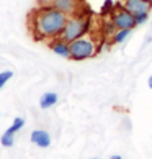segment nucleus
<instances>
[{
	"label": "nucleus",
	"mask_w": 152,
	"mask_h": 159,
	"mask_svg": "<svg viewBox=\"0 0 152 159\" xmlns=\"http://www.w3.org/2000/svg\"><path fill=\"white\" fill-rule=\"evenodd\" d=\"M33 34L36 39H54L61 36L67 21V15L51 5H43L31 13Z\"/></svg>",
	"instance_id": "f257e3e1"
},
{
	"label": "nucleus",
	"mask_w": 152,
	"mask_h": 159,
	"mask_svg": "<svg viewBox=\"0 0 152 159\" xmlns=\"http://www.w3.org/2000/svg\"><path fill=\"white\" fill-rule=\"evenodd\" d=\"M90 31V20L89 16H84L80 13H75L72 16H67V21H66V26H64V31L61 34V38H64L66 41H74V39H79L82 36H85L87 33Z\"/></svg>",
	"instance_id": "f03ea898"
},
{
	"label": "nucleus",
	"mask_w": 152,
	"mask_h": 159,
	"mask_svg": "<svg viewBox=\"0 0 152 159\" xmlns=\"http://www.w3.org/2000/svg\"><path fill=\"white\" fill-rule=\"evenodd\" d=\"M69 51H71V56L69 59L72 61H85V59H90L97 54L98 51V46H97V41L93 39L92 36L85 34L79 39H74L69 43Z\"/></svg>",
	"instance_id": "7ed1b4c3"
},
{
	"label": "nucleus",
	"mask_w": 152,
	"mask_h": 159,
	"mask_svg": "<svg viewBox=\"0 0 152 159\" xmlns=\"http://www.w3.org/2000/svg\"><path fill=\"white\" fill-rule=\"evenodd\" d=\"M110 18L113 20V23L116 25L118 30H134L136 28V20H134V15L131 13L129 10H126L124 7H118L111 15Z\"/></svg>",
	"instance_id": "20e7f679"
},
{
	"label": "nucleus",
	"mask_w": 152,
	"mask_h": 159,
	"mask_svg": "<svg viewBox=\"0 0 152 159\" xmlns=\"http://www.w3.org/2000/svg\"><path fill=\"white\" fill-rule=\"evenodd\" d=\"M49 48H51V51L54 52V54L61 56V57H69L71 56V51H69V41H66L61 36L51 39Z\"/></svg>",
	"instance_id": "39448f33"
},
{
	"label": "nucleus",
	"mask_w": 152,
	"mask_h": 159,
	"mask_svg": "<svg viewBox=\"0 0 152 159\" xmlns=\"http://www.w3.org/2000/svg\"><path fill=\"white\" fill-rule=\"evenodd\" d=\"M30 139L38 148H49L51 146V134L46 129H33L30 134Z\"/></svg>",
	"instance_id": "423d86ee"
},
{
	"label": "nucleus",
	"mask_w": 152,
	"mask_h": 159,
	"mask_svg": "<svg viewBox=\"0 0 152 159\" xmlns=\"http://www.w3.org/2000/svg\"><path fill=\"white\" fill-rule=\"evenodd\" d=\"M51 7L66 13L67 16L77 11V0H51Z\"/></svg>",
	"instance_id": "0eeeda50"
},
{
	"label": "nucleus",
	"mask_w": 152,
	"mask_h": 159,
	"mask_svg": "<svg viewBox=\"0 0 152 159\" xmlns=\"http://www.w3.org/2000/svg\"><path fill=\"white\" fill-rule=\"evenodd\" d=\"M123 7L126 10H129L131 13H139V11H150V5L144 0H124L123 2Z\"/></svg>",
	"instance_id": "6e6552de"
},
{
	"label": "nucleus",
	"mask_w": 152,
	"mask_h": 159,
	"mask_svg": "<svg viewBox=\"0 0 152 159\" xmlns=\"http://www.w3.org/2000/svg\"><path fill=\"white\" fill-rule=\"evenodd\" d=\"M57 100H59V97H57L56 92H46L39 98V107L43 108V110L51 108V107H54V105L57 103Z\"/></svg>",
	"instance_id": "1a4fd4ad"
},
{
	"label": "nucleus",
	"mask_w": 152,
	"mask_h": 159,
	"mask_svg": "<svg viewBox=\"0 0 152 159\" xmlns=\"http://www.w3.org/2000/svg\"><path fill=\"white\" fill-rule=\"evenodd\" d=\"M132 33V30H116L111 36V43L113 44H121L129 38V34Z\"/></svg>",
	"instance_id": "9d476101"
},
{
	"label": "nucleus",
	"mask_w": 152,
	"mask_h": 159,
	"mask_svg": "<svg viewBox=\"0 0 152 159\" xmlns=\"http://www.w3.org/2000/svg\"><path fill=\"white\" fill-rule=\"evenodd\" d=\"M116 30H118V28H116V25L113 23L111 18L105 20V21L102 23V34H103V36H110V38H111L113 33H115Z\"/></svg>",
	"instance_id": "9b49d317"
},
{
	"label": "nucleus",
	"mask_w": 152,
	"mask_h": 159,
	"mask_svg": "<svg viewBox=\"0 0 152 159\" xmlns=\"http://www.w3.org/2000/svg\"><path fill=\"white\" fill-rule=\"evenodd\" d=\"M0 143H2L3 148H10V146H13L15 143V133H11V131H5L2 134V138H0Z\"/></svg>",
	"instance_id": "f8f14e48"
},
{
	"label": "nucleus",
	"mask_w": 152,
	"mask_h": 159,
	"mask_svg": "<svg viewBox=\"0 0 152 159\" xmlns=\"http://www.w3.org/2000/svg\"><path fill=\"white\" fill-rule=\"evenodd\" d=\"M23 126H25V118H23V116H15V118H13V123H11L10 128H8V131H11V133L16 134Z\"/></svg>",
	"instance_id": "ddd939ff"
},
{
	"label": "nucleus",
	"mask_w": 152,
	"mask_h": 159,
	"mask_svg": "<svg viewBox=\"0 0 152 159\" xmlns=\"http://www.w3.org/2000/svg\"><path fill=\"white\" fill-rule=\"evenodd\" d=\"M149 15H150V11H139V13H134L136 26H139V25H144V23L149 20Z\"/></svg>",
	"instance_id": "4468645a"
},
{
	"label": "nucleus",
	"mask_w": 152,
	"mask_h": 159,
	"mask_svg": "<svg viewBox=\"0 0 152 159\" xmlns=\"http://www.w3.org/2000/svg\"><path fill=\"white\" fill-rule=\"evenodd\" d=\"M11 77H13V72H11V70H3V72H0V89H2Z\"/></svg>",
	"instance_id": "2eb2a0df"
},
{
	"label": "nucleus",
	"mask_w": 152,
	"mask_h": 159,
	"mask_svg": "<svg viewBox=\"0 0 152 159\" xmlns=\"http://www.w3.org/2000/svg\"><path fill=\"white\" fill-rule=\"evenodd\" d=\"M103 13H106V11H110V15H111L113 13V2H111V0H106V2H105V5H103Z\"/></svg>",
	"instance_id": "dca6fc26"
},
{
	"label": "nucleus",
	"mask_w": 152,
	"mask_h": 159,
	"mask_svg": "<svg viewBox=\"0 0 152 159\" xmlns=\"http://www.w3.org/2000/svg\"><path fill=\"white\" fill-rule=\"evenodd\" d=\"M110 159H123V157H121L119 154H113V156H111V157H110Z\"/></svg>",
	"instance_id": "f3484780"
},
{
	"label": "nucleus",
	"mask_w": 152,
	"mask_h": 159,
	"mask_svg": "<svg viewBox=\"0 0 152 159\" xmlns=\"http://www.w3.org/2000/svg\"><path fill=\"white\" fill-rule=\"evenodd\" d=\"M147 85H149L150 89H152V75H150V77H149V80H147Z\"/></svg>",
	"instance_id": "a211bd4d"
},
{
	"label": "nucleus",
	"mask_w": 152,
	"mask_h": 159,
	"mask_svg": "<svg viewBox=\"0 0 152 159\" xmlns=\"http://www.w3.org/2000/svg\"><path fill=\"white\" fill-rule=\"evenodd\" d=\"M144 2H147V3L150 5V7H152V0H144Z\"/></svg>",
	"instance_id": "6ab92c4d"
},
{
	"label": "nucleus",
	"mask_w": 152,
	"mask_h": 159,
	"mask_svg": "<svg viewBox=\"0 0 152 159\" xmlns=\"http://www.w3.org/2000/svg\"><path fill=\"white\" fill-rule=\"evenodd\" d=\"M92 159H100V157H92Z\"/></svg>",
	"instance_id": "aec40b11"
}]
</instances>
